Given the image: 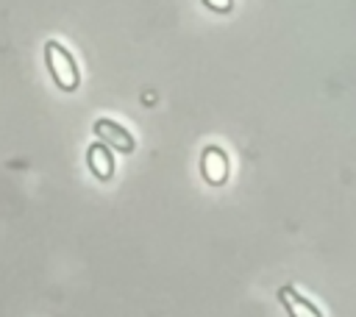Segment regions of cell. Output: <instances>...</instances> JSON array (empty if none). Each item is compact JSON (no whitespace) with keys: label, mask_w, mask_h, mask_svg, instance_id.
Returning a JSON list of instances; mask_svg holds the SVG:
<instances>
[{"label":"cell","mask_w":356,"mask_h":317,"mask_svg":"<svg viewBox=\"0 0 356 317\" xmlns=\"http://www.w3.org/2000/svg\"><path fill=\"white\" fill-rule=\"evenodd\" d=\"M209 11H214V14H231L234 11V6H236V0H200Z\"/></svg>","instance_id":"8992f818"},{"label":"cell","mask_w":356,"mask_h":317,"mask_svg":"<svg viewBox=\"0 0 356 317\" xmlns=\"http://www.w3.org/2000/svg\"><path fill=\"white\" fill-rule=\"evenodd\" d=\"M86 167L92 170V175L97 178V181H111L114 178V153L106 147V145H100V142H92L89 147H86Z\"/></svg>","instance_id":"5b68a950"},{"label":"cell","mask_w":356,"mask_h":317,"mask_svg":"<svg viewBox=\"0 0 356 317\" xmlns=\"http://www.w3.org/2000/svg\"><path fill=\"white\" fill-rule=\"evenodd\" d=\"M278 300L284 306V311L289 317H323V311L295 286V284H284L278 286Z\"/></svg>","instance_id":"277c9868"},{"label":"cell","mask_w":356,"mask_h":317,"mask_svg":"<svg viewBox=\"0 0 356 317\" xmlns=\"http://www.w3.org/2000/svg\"><path fill=\"white\" fill-rule=\"evenodd\" d=\"M228 153L220 145H206L200 153V175L209 186H222L228 181Z\"/></svg>","instance_id":"3957f363"},{"label":"cell","mask_w":356,"mask_h":317,"mask_svg":"<svg viewBox=\"0 0 356 317\" xmlns=\"http://www.w3.org/2000/svg\"><path fill=\"white\" fill-rule=\"evenodd\" d=\"M44 64H47V72H50V78L56 81V86L61 92H75L81 86L78 61L61 42H56V39L44 42Z\"/></svg>","instance_id":"6da1fadb"},{"label":"cell","mask_w":356,"mask_h":317,"mask_svg":"<svg viewBox=\"0 0 356 317\" xmlns=\"http://www.w3.org/2000/svg\"><path fill=\"white\" fill-rule=\"evenodd\" d=\"M92 131H95L97 142L106 145L111 153L117 150V153H122V156H131V153L136 150V139H134V133H131L125 125H120L117 120L97 117L95 125H92Z\"/></svg>","instance_id":"7a4b0ae2"}]
</instances>
